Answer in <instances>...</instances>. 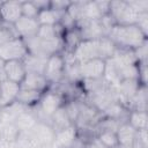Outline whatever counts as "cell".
Listing matches in <instances>:
<instances>
[{
    "label": "cell",
    "mask_w": 148,
    "mask_h": 148,
    "mask_svg": "<svg viewBox=\"0 0 148 148\" xmlns=\"http://www.w3.org/2000/svg\"><path fill=\"white\" fill-rule=\"evenodd\" d=\"M133 110L138 111H147V88L145 84H141L135 92L134 97L130 103Z\"/></svg>",
    "instance_id": "24"
},
{
    "label": "cell",
    "mask_w": 148,
    "mask_h": 148,
    "mask_svg": "<svg viewBox=\"0 0 148 148\" xmlns=\"http://www.w3.org/2000/svg\"><path fill=\"white\" fill-rule=\"evenodd\" d=\"M135 25L143 32L145 36L148 35V13H141L138 15Z\"/></svg>",
    "instance_id": "29"
},
{
    "label": "cell",
    "mask_w": 148,
    "mask_h": 148,
    "mask_svg": "<svg viewBox=\"0 0 148 148\" xmlns=\"http://www.w3.org/2000/svg\"><path fill=\"white\" fill-rule=\"evenodd\" d=\"M23 40L27 46L28 53L42 58H49L53 54L60 53L65 45L62 38L43 39L38 36H34L30 38H25Z\"/></svg>",
    "instance_id": "3"
},
{
    "label": "cell",
    "mask_w": 148,
    "mask_h": 148,
    "mask_svg": "<svg viewBox=\"0 0 148 148\" xmlns=\"http://www.w3.org/2000/svg\"><path fill=\"white\" fill-rule=\"evenodd\" d=\"M50 86V82L43 74L37 73H27L23 81L21 82L20 87L24 89H31L40 92H45Z\"/></svg>",
    "instance_id": "14"
},
{
    "label": "cell",
    "mask_w": 148,
    "mask_h": 148,
    "mask_svg": "<svg viewBox=\"0 0 148 148\" xmlns=\"http://www.w3.org/2000/svg\"><path fill=\"white\" fill-rule=\"evenodd\" d=\"M67 148H87V146H86V143L83 142V141H81L79 138L74 141V143L72 145V146H69V147H67Z\"/></svg>",
    "instance_id": "33"
},
{
    "label": "cell",
    "mask_w": 148,
    "mask_h": 148,
    "mask_svg": "<svg viewBox=\"0 0 148 148\" xmlns=\"http://www.w3.org/2000/svg\"><path fill=\"white\" fill-rule=\"evenodd\" d=\"M136 133H138V131L135 128H133L127 121L121 123L119 125V127L117 128V131H116L118 145L132 146L133 142L136 139Z\"/></svg>",
    "instance_id": "16"
},
{
    "label": "cell",
    "mask_w": 148,
    "mask_h": 148,
    "mask_svg": "<svg viewBox=\"0 0 148 148\" xmlns=\"http://www.w3.org/2000/svg\"><path fill=\"white\" fill-rule=\"evenodd\" d=\"M114 52V44L108 37H104L94 40H81L72 51V54L75 62L81 64L94 59H101L106 61L113 57Z\"/></svg>",
    "instance_id": "1"
},
{
    "label": "cell",
    "mask_w": 148,
    "mask_h": 148,
    "mask_svg": "<svg viewBox=\"0 0 148 148\" xmlns=\"http://www.w3.org/2000/svg\"><path fill=\"white\" fill-rule=\"evenodd\" d=\"M1 118H2V113H1V109H0V121H1Z\"/></svg>",
    "instance_id": "35"
},
{
    "label": "cell",
    "mask_w": 148,
    "mask_h": 148,
    "mask_svg": "<svg viewBox=\"0 0 148 148\" xmlns=\"http://www.w3.org/2000/svg\"><path fill=\"white\" fill-rule=\"evenodd\" d=\"M127 123L135 128L136 131L140 130H146L147 124H148V117H147V111H138V110H132L128 116H127Z\"/></svg>",
    "instance_id": "22"
},
{
    "label": "cell",
    "mask_w": 148,
    "mask_h": 148,
    "mask_svg": "<svg viewBox=\"0 0 148 148\" xmlns=\"http://www.w3.org/2000/svg\"><path fill=\"white\" fill-rule=\"evenodd\" d=\"M71 2L68 1H50V7L56 9V10H61V12H67Z\"/></svg>",
    "instance_id": "30"
},
{
    "label": "cell",
    "mask_w": 148,
    "mask_h": 148,
    "mask_svg": "<svg viewBox=\"0 0 148 148\" xmlns=\"http://www.w3.org/2000/svg\"><path fill=\"white\" fill-rule=\"evenodd\" d=\"M0 109H1V106H0Z\"/></svg>",
    "instance_id": "37"
},
{
    "label": "cell",
    "mask_w": 148,
    "mask_h": 148,
    "mask_svg": "<svg viewBox=\"0 0 148 148\" xmlns=\"http://www.w3.org/2000/svg\"><path fill=\"white\" fill-rule=\"evenodd\" d=\"M42 95H43V92H40V91L20 88L18 95L16 97V102H18L20 104H22L27 108H34L35 105L38 104Z\"/></svg>",
    "instance_id": "20"
},
{
    "label": "cell",
    "mask_w": 148,
    "mask_h": 148,
    "mask_svg": "<svg viewBox=\"0 0 148 148\" xmlns=\"http://www.w3.org/2000/svg\"><path fill=\"white\" fill-rule=\"evenodd\" d=\"M46 60H47V58H42V57H37V56L28 53L23 58L22 62L25 67L27 73H37V74H43L44 75Z\"/></svg>",
    "instance_id": "18"
},
{
    "label": "cell",
    "mask_w": 148,
    "mask_h": 148,
    "mask_svg": "<svg viewBox=\"0 0 148 148\" xmlns=\"http://www.w3.org/2000/svg\"><path fill=\"white\" fill-rule=\"evenodd\" d=\"M132 148H145V147H143V146H142V145H141V143L135 139V141H134V142H133V145H132Z\"/></svg>",
    "instance_id": "34"
},
{
    "label": "cell",
    "mask_w": 148,
    "mask_h": 148,
    "mask_svg": "<svg viewBox=\"0 0 148 148\" xmlns=\"http://www.w3.org/2000/svg\"><path fill=\"white\" fill-rule=\"evenodd\" d=\"M108 38L114 44L116 49L130 50V51H134L147 40V36H145L143 32L135 24H131V25L114 24L111 28Z\"/></svg>",
    "instance_id": "2"
},
{
    "label": "cell",
    "mask_w": 148,
    "mask_h": 148,
    "mask_svg": "<svg viewBox=\"0 0 148 148\" xmlns=\"http://www.w3.org/2000/svg\"><path fill=\"white\" fill-rule=\"evenodd\" d=\"M109 15L112 17L116 24L131 25V24H135L139 14L131 8L127 1H111L109 8Z\"/></svg>",
    "instance_id": "5"
},
{
    "label": "cell",
    "mask_w": 148,
    "mask_h": 148,
    "mask_svg": "<svg viewBox=\"0 0 148 148\" xmlns=\"http://www.w3.org/2000/svg\"><path fill=\"white\" fill-rule=\"evenodd\" d=\"M35 106L37 108V111H38L35 113L37 116L38 120L50 125L51 117L53 116V113L59 108L62 106V98L57 92L45 91V92H43L38 104Z\"/></svg>",
    "instance_id": "4"
},
{
    "label": "cell",
    "mask_w": 148,
    "mask_h": 148,
    "mask_svg": "<svg viewBox=\"0 0 148 148\" xmlns=\"http://www.w3.org/2000/svg\"><path fill=\"white\" fill-rule=\"evenodd\" d=\"M0 133H1V141L13 142L16 141L20 131L15 125V121H0Z\"/></svg>",
    "instance_id": "23"
},
{
    "label": "cell",
    "mask_w": 148,
    "mask_h": 148,
    "mask_svg": "<svg viewBox=\"0 0 148 148\" xmlns=\"http://www.w3.org/2000/svg\"><path fill=\"white\" fill-rule=\"evenodd\" d=\"M28 133L31 136L37 148H51L52 147L56 132L50 125L38 121L34 128L28 131Z\"/></svg>",
    "instance_id": "7"
},
{
    "label": "cell",
    "mask_w": 148,
    "mask_h": 148,
    "mask_svg": "<svg viewBox=\"0 0 148 148\" xmlns=\"http://www.w3.org/2000/svg\"><path fill=\"white\" fill-rule=\"evenodd\" d=\"M98 141L106 148H114L118 145L116 132L113 131H102L98 134Z\"/></svg>",
    "instance_id": "25"
},
{
    "label": "cell",
    "mask_w": 148,
    "mask_h": 148,
    "mask_svg": "<svg viewBox=\"0 0 148 148\" xmlns=\"http://www.w3.org/2000/svg\"><path fill=\"white\" fill-rule=\"evenodd\" d=\"M20 84L5 80L0 82V106L1 109L8 106L9 104L16 101V97L20 91Z\"/></svg>",
    "instance_id": "12"
},
{
    "label": "cell",
    "mask_w": 148,
    "mask_h": 148,
    "mask_svg": "<svg viewBox=\"0 0 148 148\" xmlns=\"http://www.w3.org/2000/svg\"><path fill=\"white\" fill-rule=\"evenodd\" d=\"M1 22L14 24L22 16V1H2L0 6Z\"/></svg>",
    "instance_id": "10"
},
{
    "label": "cell",
    "mask_w": 148,
    "mask_h": 148,
    "mask_svg": "<svg viewBox=\"0 0 148 148\" xmlns=\"http://www.w3.org/2000/svg\"><path fill=\"white\" fill-rule=\"evenodd\" d=\"M7 80L6 79V72H5V61L0 59V82Z\"/></svg>",
    "instance_id": "31"
},
{
    "label": "cell",
    "mask_w": 148,
    "mask_h": 148,
    "mask_svg": "<svg viewBox=\"0 0 148 148\" xmlns=\"http://www.w3.org/2000/svg\"><path fill=\"white\" fill-rule=\"evenodd\" d=\"M38 118L35 114V112L30 111V108L28 110H25L24 112L20 113L16 119H15V125L18 128L20 132H28L31 128H34L37 123H38Z\"/></svg>",
    "instance_id": "19"
},
{
    "label": "cell",
    "mask_w": 148,
    "mask_h": 148,
    "mask_svg": "<svg viewBox=\"0 0 148 148\" xmlns=\"http://www.w3.org/2000/svg\"><path fill=\"white\" fill-rule=\"evenodd\" d=\"M80 79L83 80H97L102 79L105 72V60L94 59L86 62L77 64Z\"/></svg>",
    "instance_id": "9"
},
{
    "label": "cell",
    "mask_w": 148,
    "mask_h": 148,
    "mask_svg": "<svg viewBox=\"0 0 148 148\" xmlns=\"http://www.w3.org/2000/svg\"><path fill=\"white\" fill-rule=\"evenodd\" d=\"M27 54L28 50L22 38H14L0 44V59L3 61L23 60Z\"/></svg>",
    "instance_id": "6"
},
{
    "label": "cell",
    "mask_w": 148,
    "mask_h": 148,
    "mask_svg": "<svg viewBox=\"0 0 148 148\" xmlns=\"http://www.w3.org/2000/svg\"><path fill=\"white\" fill-rule=\"evenodd\" d=\"M65 60L60 53L47 58L44 71V76L50 83H58L65 75Z\"/></svg>",
    "instance_id": "8"
},
{
    "label": "cell",
    "mask_w": 148,
    "mask_h": 148,
    "mask_svg": "<svg viewBox=\"0 0 148 148\" xmlns=\"http://www.w3.org/2000/svg\"><path fill=\"white\" fill-rule=\"evenodd\" d=\"M39 23L36 18H29L25 16H21L16 23H14L15 31L17 32L18 37L22 39L30 38L37 35L39 29Z\"/></svg>",
    "instance_id": "11"
},
{
    "label": "cell",
    "mask_w": 148,
    "mask_h": 148,
    "mask_svg": "<svg viewBox=\"0 0 148 148\" xmlns=\"http://www.w3.org/2000/svg\"><path fill=\"white\" fill-rule=\"evenodd\" d=\"M5 72H6V79L8 81H12L18 84H21V82L23 81L27 74V71L22 60L5 61Z\"/></svg>",
    "instance_id": "15"
},
{
    "label": "cell",
    "mask_w": 148,
    "mask_h": 148,
    "mask_svg": "<svg viewBox=\"0 0 148 148\" xmlns=\"http://www.w3.org/2000/svg\"><path fill=\"white\" fill-rule=\"evenodd\" d=\"M0 148H17V145L15 141L8 142V141H1L0 142Z\"/></svg>",
    "instance_id": "32"
},
{
    "label": "cell",
    "mask_w": 148,
    "mask_h": 148,
    "mask_svg": "<svg viewBox=\"0 0 148 148\" xmlns=\"http://www.w3.org/2000/svg\"><path fill=\"white\" fill-rule=\"evenodd\" d=\"M77 139V131L74 125H71L64 130L56 132L54 140L51 148H67L74 143Z\"/></svg>",
    "instance_id": "13"
},
{
    "label": "cell",
    "mask_w": 148,
    "mask_h": 148,
    "mask_svg": "<svg viewBox=\"0 0 148 148\" xmlns=\"http://www.w3.org/2000/svg\"><path fill=\"white\" fill-rule=\"evenodd\" d=\"M73 125L65 111V108L64 105L61 108H59L54 113L53 116L51 117V121H50V126L54 130V132H58L60 130H64L68 126Z\"/></svg>",
    "instance_id": "21"
},
{
    "label": "cell",
    "mask_w": 148,
    "mask_h": 148,
    "mask_svg": "<svg viewBox=\"0 0 148 148\" xmlns=\"http://www.w3.org/2000/svg\"><path fill=\"white\" fill-rule=\"evenodd\" d=\"M1 3H2V1H0V6H1ZM0 23H1V16H0Z\"/></svg>",
    "instance_id": "36"
},
{
    "label": "cell",
    "mask_w": 148,
    "mask_h": 148,
    "mask_svg": "<svg viewBox=\"0 0 148 148\" xmlns=\"http://www.w3.org/2000/svg\"><path fill=\"white\" fill-rule=\"evenodd\" d=\"M64 108H65V111H66L71 123L74 125V123L77 120L79 114H80V105L74 102H71V103H67L66 105H64Z\"/></svg>",
    "instance_id": "27"
},
{
    "label": "cell",
    "mask_w": 148,
    "mask_h": 148,
    "mask_svg": "<svg viewBox=\"0 0 148 148\" xmlns=\"http://www.w3.org/2000/svg\"><path fill=\"white\" fill-rule=\"evenodd\" d=\"M127 3L131 6V8L136 12L138 14L141 13H148V1L147 0H135V1H127Z\"/></svg>",
    "instance_id": "28"
},
{
    "label": "cell",
    "mask_w": 148,
    "mask_h": 148,
    "mask_svg": "<svg viewBox=\"0 0 148 148\" xmlns=\"http://www.w3.org/2000/svg\"><path fill=\"white\" fill-rule=\"evenodd\" d=\"M38 13H39V9L35 6L32 1H22V16L37 20Z\"/></svg>",
    "instance_id": "26"
},
{
    "label": "cell",
    "mask_w": 148,
    "mask_h": 148,
    "mask_svg": "<svg viewBox=\"0 0 148 148\" xmlns=\"http://www.w3.org/2000/svg\"><path fill=\"white\" fill-rule=\"evenodd\" d=\"M66 12L56 10L53 8H46L38 13L37 21L39 25H57L60 23L61 18L64 17Z\"/></svg>",
    "instance_id": "17"
}]
</instances>
